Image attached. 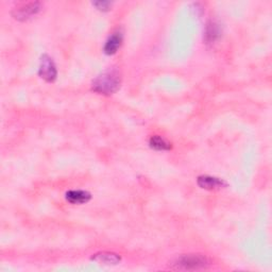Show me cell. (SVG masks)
I'll use <instances>...</instances> for the list:
<instances>
[{"label":"cell","mask_w":272,"mask_h":272,"mask_svg":"<svg viewBox=\"0 0 272 272\" xmlns=\"http://www.w3.org/2000/svg\"><path fill=\"white\" fill-rule=\"evenodd\" d=\"M120 73L115 68H110L100 74L93 82V90L99 94L112 95L120 86Z\"/></svg>","instance_id":"cell-1"},{"label":"cell","mask_w":272,"mask_h":272,"mask_svg":"<svg viewBox=\"0 0 272 272\" xmlns=\"http://www.w3.org/2000/svg\"><path fill=\"white\" fill-rule=\"evenodd\" d=\"M150 146L151 148H153L155 150H169L172 149V145H170L168 142H166L164 138L160 137V136H152L150 138Z\"/></svg>","instance_id":"cell-10"},{"label":"cell","mask_w":272,"mask_h":272,"mask_svg":"<svg viewBox=\"0 0 272 272\" xmlns=\"http://www.w3.org/2000/svg\"><path fill=\"white\" fill-rule=\"evenodd\" d=\"M176 264H178L179 267H182L184 269H199L205 267L208 263L204 256L191 254L180 257Z\"/></svg>","instance_id":"cell-4"},{"label":"cell","mask_w":272,"mask_h":272,"mask_svg":"<svg viewBox=\"0 0 272 272\" xmlns=\"http://www.w3.org/2000/svg\"><path fill=\"white\" fill-rule=\"evenodd\" d=\"M221 35V27L217 22L211 21L208 22L205 28V41L207 43H213L216 40H218Z\"/></svg>","instance_id":"cell-8"},{"label":"cell","mask_w":272,"mask_h":272,"mask_svg":"<svg viewBox=\"0 0 272 272\" xmlns=\"http://www.w3.org/2000/svg\"><path fill=\"white\" fill-rule=\"evenodd\" d=\"M197 183L201 188L207 189V191H216V189H221L226 186V183L223 180L211 175H200Z\"/></svg>","instance_id":"cell-5"},{"label":"cell","mask_w":272,"mask_h":272,"mask_svg":"<svg viewBox=\"0 0 272 272\" xmlns=\"http://www.w3.org/2000/svg\"><path fill=\"white\" fill-rule=\"evenodd\" d=\"M39 74L41 75V78L47 82H53L56 79L58 72H56V67L53 60L50 58L49 55L47 54L42 55Z\"/></svg>","instance_id":"cell-2"},{"label":"cell","mask_w":272,"mask_h":272,"mask_svg":"<svg viewBox=\"0 0 272 272\" xmlns=\"http://www.w3.org/2000/svg\"><path fill=\"white\" fill-rule=\"evenodd\" d=\"M123 42V33L120 31H116L107 39L105 45H104V52L106 54H114L117 52L118 48L122 45Z\"/></svg>","instance_id":"cell-6"},{"label":"cell","mask_w":272,"mask_h":272,"mask_svg":"<svg viewBox=\"0 0 272 272\" xmlns=\"http://www.w3.org/2000/svg\"><path fill=\"white\" fill-rule=\"evenodd\" d=\"M92 259L99 264L116 265L120 262V256L115 254V253L102 252V253H97V254H95Z\"/></svg>","instance_id":"cell-9"},{"label":"cell","mask_w":272,"mask_h":272,"mask_svg":"<svg viewBox=\"0 0 272 272\" xmlns=\"http://www.w3.org/2000/svg\"><path fill=\"white\" fill-rule=\"evenodd\" d=\"M41 2H28L21 5V7L15 8L13 12H12V14H13V16L18 21H26L39 13L41 11Z\"/></svg>","instance_id":"cell-3"},{"label":"cell","mask_w":272,"mask_h":272,"mask_svg":"<svg viewBox=\"0 0 272 272\" xmlns=\"http://www.w3.org/2000/svg\"><path fill=\"white\" fill-rule=\"evenodd\" d=\"M91 198V194L85 191H69L66 193V200L72 204H84Z\"/></svg>","instance_id":"cell-7"},{"label":"cell","mask_w":272,"mask_h":272,"mask_svg":"<svg viewBox=\"0 0 272 272\" xmlns=\"http://www.w3.org/2000/svg\"><path fill=\"white\" fill-rule=\"evenodd\" d=\"M93 5H95L98 10L107 11L110 10L112 3L110 1H96V2H93Z\"/></svg>","instance_id":"cell-11"}]
</instances>
